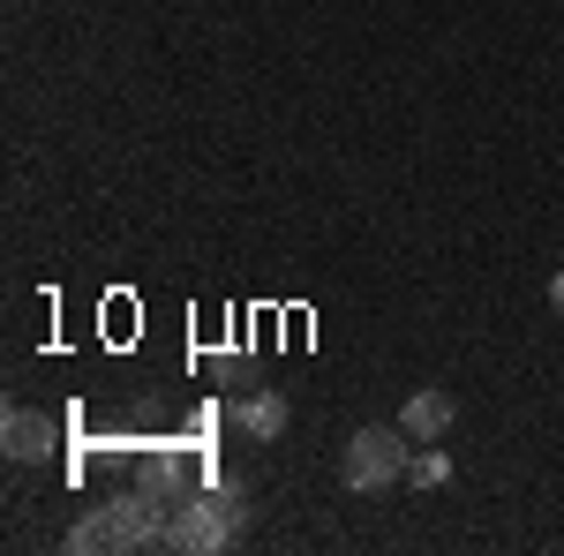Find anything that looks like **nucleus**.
Masks as SVG:
<instances>
[{"label": "nucleus", "mask_w": 564, "mask_h": 556, "mask_svg": "<svg viewBox=\"0 0 564 556\" xmlns=\"http://www.w3.org/2000/svg\"><path fill=\"white\" fill-rule=\"evenodd\" d=\"M241 534V489L226 481V489H204V497H188L174 519H166V549H188V556H212L226 549Z\"/></svg>", "instance_id": "nucleus-1"}, {"label": "nucleus", "mask_w": 564, "mask_h": 556, "mask_svg": "<svg viewBox=\"0 0 564 556\" xmlns=\"http://www.w3.org/2000/svg\"><path fill=\"white\" fill-rule=\"evenodd\" d=\"M406 428H354L347 436V459H339V473H347L354 497H377V489H391L399 473H406Z\"/></svg>", "instance_id": "nucleus-2"}, {"label": "nucleus", "mask_w": 564, "mask_h": 556, "mask_svg": "<svg viewBox=\"0 0 564 556\" xmlns=\"http://www.w3.org/2000/svg\"><path fill=\"white\" fill-rule=\"evenodd\" d=\"M53 436H61V428L45 422V414H31V406H15V414H8V428H0V451H8L15 467H39L45 451H53Z\"/></svg>", "instance_id": "nucleus-3"}, {"label": "nucleus", "mask_w": 564, "mask_h": 556, "mask_svg": "<svg viewBox=\"0 0 564 556\" xmlns=\"http://www.w3.org/2000/svg\"><path fill=\"white\" fill-rule=\"evenodd\" d=\"M452 422H459L452 391H414V399H406V414H399V428H406L414 444H436V436H444Z\"/></svg>", "instance_id": "nucleus-4"}, {"label": "nucleus", "mask_w": 564, "mask_h": 556, "mask_svg": "<svg viewBox=\"0 0 564 556\" xmlns=\"http://www.w3.org/2000/svg\"><path fill=\"white\" fill-rule=\"evenodd\" d=\"M234 422L249 428V436H257V444H271V436H279V428H286V399H279V391H249V399H241V406H234Z\"/></svg>", "instance_id": "nucleus-5"}, {"label": "nucleus", "mask_w": 564, "mask_h": 556, "mask_svg": "<svg viewBox=\"0 0 564 556\" xmlns=\"http://www.w3.org/2000/svg\"><path fill=\"white\" fill-rule=\"evenodd\" d=\"M68 549H129V526H121V512L106 504V512L76 519V534H68Z\"/></svg>", "instance_id": "nucleus-6"}, {"label": "nucleus", "mask_w": 564, "mask_h": 556, "mask_svg": "<svg viewBox=\"0 0 564 556\" xmlns=\"http://www.w3.org/2000/svg\"><path fill=\"white\" fill-rule=\"evenodd\" d=\"M444 473H452V459H444L436 444H422V451H406V481H414V489H436Z\"/></svg>", "instance_id": "nucleus-7"}, {"label": "nucleus", "mask_w": 564, "mask_h": 556, "mask_svg": "<svg viewBox=\"0 0 564 556\" xmlns=\"http://www.w3.org/2000/svg\"><path fill=\"white\" fill-rule=\"evenodd\" d=\"M550 308H557V316H564V271H557V279H550Z\"/></svg>", "instance_id": "nucleus-8"}]
</instances>
